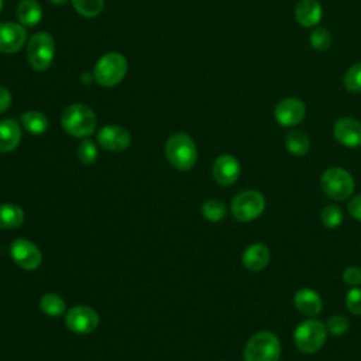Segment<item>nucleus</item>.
I'll list each match as a JSON object with an SVG mask.
<instances>
[{
	"label": "nucleus",
	"mask_w": 361,
	"mask_h": 361,
	"mask_svg": "<svg viewBox=\"0 0 361 361\" xmlns=\"http://www.w3.org/2000/svg\"><path fill=\"white\" fill-rule=\"evenodd\" d=\"M96 116L86 104L75 103L68 106L61 114V124L63 130L73 137H89L96 130Z\"/></svg>",
	"instance_id": "f257e3e1"
},
{
	"label": "nucleus",
	"mask_w": 361,
	"mask_h": 361,
	"mask_svg": "<svg viewBox=\"0 0 361 361\" xmlns=\"http://www.w3.org/2000/svg\"><path fill=\"white\" fill-rule=\"evenodd\" d=\"M165 154L169 164L179 171L190 169L197 159L195 141L186 133L171 135L165 144Z\"/></svg>",
	"instance_id": "f03ea898"
},
{
	"label": "nucleus",
	"mask_w": 361,
	"mask_h": 361,
	"mask_svg": "<svg viewBox=\"0 0 361 361\" xmlns=\"http://www.w3.org/2000/svg\"><path fill=\"white\" fill-rule=\"evenodd\" d=\"M127 59L118 52H107L99 58L94 65L93 78L104 87L118 85L127 73Z\"/></svg>",
	"instance_id": "7ed1b4c3"
},
{
	"label": "nucleus",
	"mask_w": 361,
	"mask_h": 361,
	"mask_svg": "<svg viewBox=\"0 0 361 361\" xmlns=\"http://www.w3.org/2000/svg\"><path fill=\"white\" fill-rule=\"evenodd\" d=\"M281 343L271 331L255 333L245 344L244 361H279Z\"/></svg>",
	"instance_id": "20e7f679"
},
{
	"label": "nucleus",
	"mask_w": 361,
	"mask_h": 361,
	"mask_svg": "<svg viewBox=\"0 0 361 361\" xmlns=\"http://www.w3.org/2000/svg\"><path fill=\"white\" fill-rule=\"evenodd\" d=\"M327 337L326 324L317 319L302 322L293 331V341L299 351L313 354L322 348Z\"/></svg>",
	"instance_id": "39448f33"
},
{
	"label": "nucleus",
	"mask_w": 361,
	"mask_h": 361,
	"mask_svg": "<svg viewBox=\"0 0 361 361\" xmlns=\"http://www.w3.org/2000/svg\"><path fill=\"white\" fill-rule=\"evenodd\" d=\"M55 55V41L51 34L41 31L30 37L27 44V59L34 71H47Z\"/></svg>",
	"instance_id": "423d86ee"
},
{
	"label": "nucleus",
	"mask_w": 361,
	"mask_h": 361,
	"mask_svg": "<svg viewBox=\"0 0 361 361\" xmlns=\"http://www.w3.org/2000/svg\"><path fill=\"white\" fill-rule=\"evenodd\" d=\"M323 192L333 200H345L354 192V179L344 168L331 166L320 178Z\"/></svg>",
	"instance_id": "0eeeda50"
},
{
	"label": "nucleus",
	"mask_w": 361,
	"mask_h": 361,
	"mask_svg": "<svg viewBox=\"0 0 361 361\" xmlns=\"http://www.w3.org/2000/svg\"><path fill=\"white\" fill-rule=\"evenodd\" d=\"M265 209V199L258 190H243L234 196L231 202V213L235 220L241 223L252 221L262 214Z\"/></svg>",
	"instance_id": "6e6552de"
},
{
	"label": "nucleus",
	"mask_w": 361,
	"mask_h": 361,
	"mask_svg": "<svg viewBox=\"0 0 361 361\" xmlns=\"http://www.w3.org/2000/svg\"><path fill=\"white\" fill-rule=\"evenodd\" d=\"M274 116L279 126L295 127L305 118L306 106L298 97H285L275 106Z\"/></svg>",
	"instance_id": "1a4fd4ad"
},
{
	"label": "nucleus",
	"mask_w": 361,
	"mask_h": 361,
	"mask_svg": "<svg viewBox=\"0 0 361 361\" xmlns=\"http://www.w3.org/2000/svg\"><path fill=\"white\" fill-rule=\"evenodd\" d=\"M65 322L71 331L76 334H89L99 326V316L92 307L80 305L68 310Z\"/></svg>",
	"instance_id": "9d476101"
},
{
	"label": "nucleus",
	"mask_w": 361,
	"mask_h": 361,
	"mask_svg": "<svg viewBox=\"0 0 361 361\" xmlns=\"http://www.w3.org/2000/svg\"><path fill=\"white\" fill-rule=\"evenodd\" d=\"M10 254L13 261L23 269L31 271L38 268L41 264V252L39 250L28 240L17 238L10 245Z\"/></svg>",
	"instance_id": "9b49d317"
},
{
	"label": "nucleus",
	"mask_w": 361,
	"mask_h": 361,
	"mask_svg": "<svg viewBox=\"0 0 361 361\" xmlns=\"http://www.w3.org/2000/svg\"><path fill=\"white\" fill-rule=\"evenodd\" d=\"M27 41L25 27L17 23H0V52L14 54L20 51Z\"/></svg>",
	"instance_id": "f8f14e48"
},
{
	"label": "nucleus",
	"mask_w": 361,
	"mask_h": 361,
	"mask_svg": "<svg viewBox=\"0 0 361 361\" xmlns=\"http://www.w3.org/2000/svg\"><path fill=\"white\" fill-rule=\"evenodd\" d=\"M97 142L109 151L118 152L126 149L131 142L130 133L121 126H104L97 131Z\"/></svg>",
	"instance_id": "ddd939ff"
},
{
	"label": "nucleus",
	"mask_w": 361,
	"mask_h": 361,
	"mask_svg": "<svg viewBox=\"0 0 361 361\" xmlns=\"http://www.w3.org/2000/svg\"><path fill=\"white\" fill-rule=\"evenodd\" d=\"M334 138L338 144L355 148L361 145V123L351 117L338 118L333 127Z\"/></svg>",
	"instance_id": "4468645a"
},
{
	"label": "nucleus",
	"mask_w": 361,
	"mask_h": 361,
	"mask_svg": "<svg viewBox=\"0 0 361 361\" xmlns=\"http://www.w3.org/2000/svg\"><path fill=\"white\" fill-rule=\"evenodd\" d=\"M240 172H241L240 162L233 155H227V154L220 155L216 158L213 164V178L217 183L223 186L233 185L238 179Z\"/></svg>",
	"instance_id": "2eb2a0df"
},
{
	"label": "nucleus",
	"mask_w": 361,
	"mask_h": 361,
	"mask_svg": "<svg viewBox=\"0 0 361 361\" xmlns=\"http://www.w3.org/2000/svg\"><path fill=\"white\" fill-rule=\"evenodd\" d=\"M293 305L299 313L313 317L322 312L323 300L316 290L310 288H302L295 293Z\"/></svg>",
	"instance_id": "dca6fc26"
},
{
	"label": "nucleus",
	"mask_w": 361,
	"mask_h": 361,
	"mask_svg": "<svg viewBox=\"0 0 361 361\" xmlns=\"http://www.w3.org/2000/svg\"><path fill=\"white\" fill-rule=\"evenodd\" d=\"M322 16L323 10L317 0H299L295 6V18L302 27L310 28L317 25Z\"/></svg>",
	"instance_id": "f3484780"
},
{
	"label": "nucleus",
	"mask_w": 361,
	"mask_h": 361,
	"mask_svg": "<svg viewBox=\"0 0 361 361\" xmlns=\"http://www.w3.org/2000/svg\"><path fill=\"white\" fill-rule=\"evenodd\" d=\"M271 258L268 247L262 243H254L248 245L243 252V265L252 272L262 271Z\"/></svg>",
	"instance_id": "a211bd4d"
},
{
	"label": "nucleus",
	"mask_w": 361,
	"mask_h": 361,
	"mask_svg": "<svg viewBox=\"0 0 361 361\" xmlns=\"http://www.w3.org/2000/svg\"><path fill=\"white\" fill-rule=\"evenodd\" d=\"M21 140V128L13 118L0 121V152L13 151Z\"/></svg>",
	"instance_id": "6ab92c4d"
},
{
	"label": "nucleus",
	"mask_w": 361,
	"mask_h": 361,
	"mask_svg": "<svg viewBox=\"0 0 361 361\" xmlns=\"http://www.w3.org/2000/svg\"><path fill=\"white\" fill-rule=\"evenodd\" d=\"M16 14L21 25L35 27L42 17V7L37 0H20Z\"/></svg>",
	"instance_id": "aec40b11"
},
{
	"label": "nucleus",
	"mask_w": 361,
	"mask_h": 361,
	"mask_svg": "<svg viewBox=\"0 0 361 361\" xmlns=\"http://www.w3.org/2000/svg\"><path fill=\"white\" fill-rule=\"evenodd\" d=\"M24 221V212L20 206L4 203L0 204V230H10L21 226Z\"/></svg>",
	"instance_id": "412c9836"
},
{
	"label": "nucleus",
	"mask_w": 361,
	"mask_h": 361,
	"mask_svg": "<svg viewBox=\"0 0 361 361\" xmlns=\"http://www.w3.org/2000/svg\"><path fill=\"white\" fill-rule=\"evenodd\" d=\"M285 145H286V149L292 155L302 157V155L307 154L309 147H310V141H309V137L303 131L290 130L285 135Z\"/></svg>",
	"instance_id": "4be33fe9"
},
{
	"label": "nucleus",
	"mask_w": 361,
	"mask_h": 361,
	"mask_svg": "<svg viewBox=\"0 0 361 361\" xmlns=\"http://www.w3.org/2000/svg\"><path fill=\"white\" fill-rule=\"evenodd\" d=\"M21 124L31 134H42L48 128V118L37 110H28L21 114Z\"/></svg>",
	"instance_id": "5701e85b"
},
{
	"label": "nucleus",
	"mask_w": 361,
	"mask_h": 361,
	"mask_svg": "<svg viewBox=\"0 0 361 361\" xmlns=\"http://www.w3.org/2000/svg\"><path fill=\"white\" fill-rule=\"evenodd\" d=\"M39 307L45 314L56 317L65 312V302L55 293H47L39 299Z\"/></svg>",
	"instance_id": "b1692460"
},
{
	"label": "nucleus",
	"mask_w": 361,
	"mask_h": 361,
	"mask_svg": "<svg viewBox=\"0 0 361 361\" xmlns=\"http://www.w3.org/2000/svg\"><path fill=\"white\" fill-rule=\"evenodd\" d=\"M226 206L219 199H207L202 206V214L206 220L217 223L226 217Z\"/></svg>",
	"instance_id": "393cba45"
},
{
	"label": "nucleus",
	"mask_w": 361,
	"mask_h": 361,
	"mask_svg": "<svg viewBox=\"0 0 361 361\" xmlns=\"http://www.w3.org/2000/svg\"><path fill=\"white\" fill-rule=\"evenodd\" d=\"M73 8L83 17L92 18L102 13L104 0H71Z\"/></svg>",
	"instance_id": "a878e982"
},
{
	"label": "nucleus",
	"mask_w": 361,
	"mask_h": 361,
	"mask_svg": "<svg viewBox=\"0 0 361 361\" xmlns=\"http://www.w3.org/2000/svg\"><path fill=\"white\" fill-rule=\"evenodd\" d=\"M344 87L351 93H361V62L351 65L343 78Z\"/></svg>",
	"instance_id": "bb28decb"
},
{
	"label": "nucleus",
	"mask_w": 361,
	"mask_h": 361,
	"mask_svg": "<svg viewBox=\"0 0 361 361\" xmlns=\"http://www.w3.org/2000/svg\"><path fill=\"white\" fill-rule=\"evenodd\" d=\"M320 219L322 223L329 227V228H334L337 226L341 224L343 221V213L340 210L338 206L336 204H327L326 207H323L322 213H320Z\"/></svg>",
	"instance_id": "cd10ccee"
},
{
	"label": "nucleus",
	"mask_w": 361,
	"mask_h": 361,
	"mask_svg": "<svg viewBox=\"0 0 361 361\" xmlns=\"http://www.w3.org/2000/svg\"><path fill=\"white\" fill-rule=\"evenodd\" d=\"M309 41H310V45L317 49V51H324L327 48H330L331 45V34L329 30L326 28H314L312 32H310V37H309Z\"/></svg>",
	"instance_id": "c85d7f7f"
},
{
	"label": "nucleus",
	"mask_w": 361,
	"mask_h": 361,
	"mask_svg": "<svg viewBox=\"0 0 361 361\" xmlns=\"http://www.w3.org/2000/svg\"><path fill=\"white\" fill-rule=\"evenodd\" d=\"M78 158L85 165H92L97 159V148L92 140H85L78 148Z\"/></svg>",
	"instance_id": "c756f323"
},
{
	"label": "nucleus",
	"mask_w": 361,
	"mask_h": 361,
	"mask_svg": "<svg viewBox=\"0 0 361 361\" xmlns=\"http://www.w3.org/2000/svg\"><path fill=\"white\" fill-rule=\"evenodd\" d=\"M348 327H350V322L343 314L330 316L326 323L327 333H330L331 336H343L348 330Z\"/></svg>",
	"instance_id": "7c9ffc66"
},
{
	"label": "nucleus",
	"mask_w": 361,
	"mask_h": 361,
	"mask_svg": "<svg viewBox=\"0 0 361 361\" xmlns=\"http://www.w3.org/2000/svg\"><path fill=\"white\" fill-rule=\"evenodd\" d=\"M345 306L353 314H361V288H351L345 293Z\"/></svg>",
	"instance_id": "2f4dec72"
},
{
	"label": "nucleus",
	"mask_w": 361,
	"mask_h": 361,
	"mask_svg": "<svg viewBox=\"0 0 361 361\" xmlns=\"http://www.w3.org/2000/svg\"><path fill=\"white\" fill-rule=\"evenodd\" d=\"M343 281L351 286H357L358 283H361V268L358 267L345 268V271L343 272Z\"/></svg>",
	"instance_id": "473e14b6"
},
{
	"label": "nucleus",
	"mask_w": 361,
	"mask_h": 361,
	"mask_svg": "<svg viewBox=\"0 0 361 361\" xmlns=\"http://www.w3.org/2000/svg\"><path fill=\"white\" fill-rule=\"evenodd\" d=\"M348 213L358 221H361V195H357L348 202Z\"/></svg>",
	"instance_id": "72a5a7b5"
},
{
	"label": "nucleus",
	"mask_w": 361,
	"mask_h": 361,
	"mask_svg": "<svg viewBox=\"0 0 361 361\" xmlns=\"http://www.w3.org/2000/svg\"><path fill=\"white\" fill-rule=\"evenodd\" d=\"M11 106V94L8 89L4 86H0V113L6 111Z\"/></svg>",
	"instance_id": "f704fd0d"
},
{
	"label": "nucleus",
	"mask_w": 361,
	"mask_h": 361,
	"mask_svg": "<svg viewBox=\"0 0 361 361\" xmlns=\"http://www.w3.org/2000/svg\"><path fill=\"white\" fill-rule=\"evenodd\" d=\"M51 3L56 4V6H62V4H66L69 0H49Z\"/></svg>",
	"instance_id": "c9c22d12"
},
{
	"label": "nucleus",
	"mask_w": 361,
	"mask_h": 361,
	"mask_svg": "<svg viewBox=\"0 0 361 361\" xmlns=\"http://www.w3.org/2000/svg\"><path fill=\"white\" fill-rule=\"evenodd\" d=\"M1 8H3V0H0V11H1Z\"/></svg>",
	"instance_id": "e433bc0d"
}]
</instances>
